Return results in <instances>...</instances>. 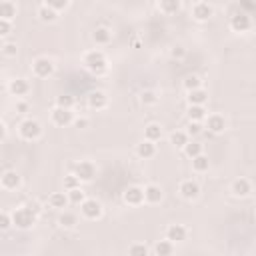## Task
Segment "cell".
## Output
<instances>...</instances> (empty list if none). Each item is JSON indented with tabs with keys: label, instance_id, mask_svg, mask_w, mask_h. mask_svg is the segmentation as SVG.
<instances>
[{
	"label": "cell",
	"instance_id": "6da1fadb",
	"mask_svg": "<svg viewBox=\"0 0 256 256\" xmlns=\"http://www.w3.org/2000/svg\"><path fill=\"white\" fill-rule=\"evenodd\" d=\"M82 62H84V66H86L90 72H94V74H102V72H106V68H108L106 56L102 54L100 50H90V52H86L84 58H82Z\"/></svg>",
	"mask_w": 256,
	"mask_h": 256
},
{
	"label": "cell",
	"instance_id": "7a4b0ae2",
	"mask_svg": "<svg viewBox=\"0 0 256 256\" xmlns=\"http://www.w3.org/2000/svg\"><path fill=\"white\" fill-rule=\"evenodd\" d=\"M10 218H12V226H16V228H20V230H28V228H32L34 224H36V214L34 212H30L26 206H20V208H16L12 214H10Z\"/></svg>",
	"mask_w": 256,
	"mask_h": 256
},
{
	"label": "cell",
	"instance_id": "3957f363",
	"mask_svg": "<svg viewBox=\"0 0 256 256\" xmlns=\"http://www.w3.org/2000/svg\"><path fill=\"white\" fill-rule=\"evenodd\" d=\"M18 132H20V136H22L24 140H36V138H40V134H42V126H40L38 120L26 118V120L20 122Z\"/></svg>",
	"mask_w": 256,
	"mask_h": 256
},
{
	"label": "cell",
	"instance_id": "277c9868",
	"mask_svg": "<svg viewBox=\"0 0 256 256\" xmlns=\"http://www.w3.org/2000/svg\"><path fill=\"white\" fill-rule=\"evenodd\" d=\"M32 72H34V76H38V78H48V76L54 74V62L46 56H40L32 62Z\"/></svg>",
	"mask_w": 256,
	"mask_h": 256
},
{
	"label": "cell",
	"instance_id": "5b68a950",
	"mask_svg": "<svg viewBox=\"0 0 256 256\" xmlns=\"http://www.w3.org/2000/svg\"><path fill=\"white\" fill-rule=\"evenodd\" d=\"M80 212L84 218L88 220H96L102 216V204L96 200V198H86L82 204H80Z\"/></svg>",
	"mask_w": 256,
	"mask_h": 256
},
{
	"label": "cell",
	"instance_id": "8992f818",
	"mask_svg": "<svg viewBox=\"0 0 256 256\" xmlns=\"http://www.w3.org/2000/svg\"><path fill=\"white\" fill-rule=\"evenodd\" d=\"M74 176L78 178L80 182H90L92 178L96 176V166H94L90 160H82V162L76 164V168H74Z\"/></svg>",
	"mask_w": 256,
	"mask_h": 256
},
{
	"label": "cell",
	"instance_id": "52a82bcc",
	"mask_svg": "<svg viewBox=\"0 0 256 256\" xmlns=\"http://www.w3.org/2000/svg\"><path fill=\"white\" fill-rule=\"evenodd\" d=\"M230 28L234 32H248L252 28V18L244 12H236L230 16Z\"/></svg>",
	"mask_w": 256,
	"mask_h": 256
},
{
	"label": "cell",
	"instance_id": "ba28073f",
	"mask_svg": "<svg viewBox=\"0 0 256 256\" xmlns=\"http://www.w3.org/2000/svg\"><path fill=\"white\" fill-rule=\"evenodd\" d=\"M212 14H214V8H212L208 2H194V4H192V18L198 20V22L210 20Z\"/></svg>",
	"mask_w": 256,
	"mask_h": 256
},
{
	"label": "cell",
	"instance_id": "9c48e42d",
	"mask_svg": "<svg viewBox=\"0 0 256 256\" xmlns=\"http://www.w3.org/2000/svg\"><path fill=\"white\" fill-rule=\"evenodd\" d=\"M124 202L130 204V206H140V204L144 202V190L140 186H128L122 194Z\"/></svg>",
	"mask_w": 256,
	"mask_h": 256
},
{
	"label": "cell",
	"instance_id": "30bf717a",
	"mask_svg": "<svg viewBox=\"0 0 256 256\" xmlns=\"http://www.w3.org/2000/svg\"><path fill=\"white\" fill-rule=\"evenodd\" d=\"M20 182H22V178L16 170H6V172H2V176H0V186L6 188V190H16L20 186Z\"/></svg>",
	"mask_w": 256,
	"mask_h": 256
},
{
	"label": "cell",
	"instance_id": "8fae6325",
	"mask_svg": "<svg viewBox=\"0 0 256 256\" xmlns=\"http://www.w3.org/2000/svg\"><path fill=\"white\" fill-rule=\"evenodd\" d=\"M186 228L182 226V224H170L168 228H166V240L168 242H182V240H186Z\"/></svg>",
	"mask_w": 256,
	"mask_h": 256
},
{
	"label": "cell",
	"instance_id": "7c38bea8",
	"mask_svg": "<svg viewBox=\"0 0 256 256\" xmlns=\"http://www.w3.org/2000/svg\"><path fill=\"white\" fill-rule=\"evenodd\" d=\"M88 106L92 110H102V108H106L108 106V96L102 92V90H94L88 94Z\"/></svg>",
	"mask_w": 256,
	"mask_h": 256
},
{
	"label": "cell",
	"instance_id": "4fadbf2b",
	"mask_svg": "<svg viewBox=\"0 0 256 256\" xmlns=\"http://www.w3.org/2000/svg\"><path fill=\"white\" fill-rule=\"evenodd\" d=\"M52 122L56 124V126H68V124H72L74 122V114H72V110H66V108H54L52 110Z\"/></svg>",
	"mask_w": 256,
	"mask_h": 256
},
{
	"label": "cell",
	"instance_id": "5bb4252c",
	"mask_svg": "<svg viewBox=\"0 0 256 256\" xmlns=\"http://www.w3.org/2000/svg\"><path fill=\"white\" fill-rule=\"evenodd\" d=\"M178 192H180L186 200H194V198H198V194H200V186H198L194 180H182L180 186H178Z\"/></svg>",
	"mask_w": 256,
	"mask_h": 256
},
{
	"label": "cell",
	"instance_id": "9a60e30c",
	"mask_svg": "<svg viewBox=\"0 0 256 256\" xmlns=\"http://www.w3.org/2000/svg\"><path fill=\"white\" fill-rule=\"evenodd\" d=\"M206 120V128L212 132V134H220V132H224V128H226V120H224V116H220V114H212V116H206L204 118Z\"/></svg>",
	"mask_w": 256,
	"mask_h": 256
},
{
	"label": "cell",
	"instance_id": "2e32d148",
	"mask_svg": "<svg viewBox=\"0 0 256 256\" xmlns=\"http://www.w3.org/2000/svg\"><path fill=\"white\" fill-rule=\"evenodd\" d=\"M142 190H144V202L148 204H158L162 200V188L156 184H148Z\"/></svg>",
	"mask_w": 256,
	"mask_h": 256
},
{
	"label": "cell",
	"instance_id": "e0dca14e",
	"mask_svg": "<svg viewBox=\"0 0 256 256\" xmlns=\"http://www.w3.org/2000/svg\"><path fill=\"white\" fill-rule=\"evenodd\" d=\"M250 192H252V184H250V180H246V178H238V180L232 182V194L236 198H244Z\"/></svg>",
	"mask_w": 256,
	"mask_h": 256
},
{
	"label": "cell",
	"instance_id": "ac0fdd59",
	"mask_svg": "<svg viewBox=\"0 0 256 256\" xmlns=\"http://www.w3.org/2000/svg\"><path fill=\"white\" fill-rule=\"evenodd\" d=\"M28 90H30V84L24 78H14L8 84V92L12 96H24V94H28Z\"/></svg>",
	"mask_w": 256,
	"mask_h": 256
},
{
	"label": "cell",
	"instance_id": "d6986e66",
	"mask_svg": "<svg viewBox=\"0 0 256 256\" xmlns=\"http://www.w3.org/2000/svg\"><path fill=\"white\" fill-rule=\"evenodd\" d=\"M208 100V92L204 88H196L192 92H188V104L190 106H204Z\"/></svg>",
	"mask_w": 256,
	"mask_h": 256
},
{
	"label": "cell",
	"instance_id": "ffe728a7",
	"mask_svg": "<svg viewBox=\"0 0 256 256\" xmlns=\"http://www.w3.org/2000/svg\"><path fill=\"white\" fill-rule=\"evenodd\" d=\"M14 16H16V4L10 2V0H2V2H0V20L12 22Z\"/></svg>",
	"mask_w": 256,
	"mask_h": 256
},
{
	"label": "cell",
	"instance_id": "44dd1931",
	"mask_svg": "<svg viewBox=\"0 0 256 256\" xmlns=\"http://www.w3.org/2000/svg\"><path fill=\"white\" fill-rule=\"evenodd\" d=\"M136 154L140 156V158H152L156 154V146H154V142H148V140H142L138 146H136Z\"/></svg>",
	"mask_w": 256,
	"mask_h": 256
},
{
	"label": "cell",
	"instance_id": "7402d4cb",
	"mask_svg": "<svg viewBox=\"0 0 256 256\" xmlns=\"http://www.w3.org/2000/svg\"><path fill=\"white\" fill-rule=\"evenodd\" d=\"M160 136H162V128H160V124L152 122V124H148V126L144 128V140H148V142H156V140H160Z\"/></svg>",
	"mask_w": 256,
	"mask_h": 256
},
{
	"label": "cell",
	"instance_id": "603a6c76",
	"mask_svg": "<svg viewBox=\"0 0 256 256\" xmlns=\"http://www.w3.org/2000/svg\"><path fill=\"white\" fill-rule=\"evenodd\" d=\"M92 40H94L96 44H108V42L112 40V32H110L106 26H100V28H96V30L92 32Z\"/></svg>",
	"mask_w": 256,
	"mask_h": 256
},
{
	"label": "cell",
	"instance_id": "cb8c5ba5",
	"mask_svg": "<svg viewBox=\"0 0 256 256\" xmlns=\"http://www.w3.org/2000/svg\"><path fill=\"white\" fill-rule=\"evenodd\" d=\"M38 18H40L42 22H54V20L58 18V12H54L46 2H42V4L38 6Z\"/></svg>",
	"mask_w": 256,
	"mask_h": 256
},
{
	"label": "cell",
	"instance_id": "d4e9b609",
	"mask_svg": "<svg viewBox=\"0 0 256 256\" xmlns=\"http://www.w3.org/2000/svg\"><path fill=\"white\" fill-rule=\"evenodd\" d=\"M48 202H50V206L52 208H66V204H68V196H66V192H52L50 194V198H48Z\"/></svg>",
	"mask_w": 256,
	"mask_h": 256
},
{
	"label": "cell",
	"instance_id": "484cf974",
	"mask_svg": "<svg viewBox=\"0 0 256 256\" xmlns=\"http://www.w3.org/2000/svg\"><path fill=\"white\" fill-rule=\"evenodd\" d=\"M58 224H60L62 228H74L76 224H78V216H76L74 212L64 210V212L58 216Z\"/></svg>",
	"mask_w": 256,
	"mask_h": 256
},
{
	"label": "cell",
	"instance_id": "4316f807",
	"mask_svg": "<svg viewBox=\"0 0 256 256\" xmlns=\"http://www.w3.org/2000/svg\"><path fill=\"white\" fill-rule=\"evenodd\" d=\"M158 10L164 14H176L180 10V2H178V0H162L158 4Z\"/></svg>",
	"mask_w": 256,
	"mask_h": 256
},
{
	"label": "cell",
	"instance_id": "83f0119b",
	"mask_svg": "<svg viewBox=\"0 0 256 256\" xmlns=\"http://www.w3.org/2000/svg\"><path fill=\"white\" fill-rule=\"evenodd\" d=\"M188 118L190 122H202L206 118V108L204 106H188Z\"/></svg>",
	"mask_w": 256,
	"mask_h": 256
},
{
	"label": "cell",
	"instance_id": "f1b7e54d",
	"mask_svg": "<svg viewBox=\"0 0 256 256\" xmlns=\"http://www.w3.org/2000/svg\"><path fill=\"white\" fill-rule=\"evenodd\" d=\"M186 142H188V134L182 132V130H176V132L170 134V144H174L176 148H184Z\"/></svg>",
	"mask_w": 256,
	"mask_h": 256
},
{
	"label": "cell",
	"instance_id": "f546056e",
	"mask_svg": "<svg viewBox=\"0 0 256 256\" xmlns=\"http://www.w3.org/2000/svg\"><path fill=\"white\" fill-rule=\"evenodd\" d=\"M208 166H210V160H208V156L200 154V156L192 158V168H194L196 172H206V170H208Z\"/></svg>",
	"mask_w": 256,
	"mask_h": 256
},
{
	"label": "cell",
	"instance_id": "4dcf8cb0",
	"mask_svg": "<svg viewBox=\"0 0 256 256\" xmlns=\"http://www.w3.org/2000/svg\"><path fill=\"white\" fill-rule=\"evenodd\" d=\"M184 154L188 156V158H196V156H200L202 154V144H198V142H186V146H184Z\"/></svg>",
	"mask_w": 256,
	"mask_h": 256
},
{
	"label": "cell",
	"instance_id": "1f68e13d",
	"mask_svg": "<svg viewBox=\"0 0 256 256\" xmlns=\"http://www.w3.org/2000/svg\"><path fill=\"white\" fill-rule=\"evenodd\" d=\"M172 250H174V244L168 242V240H160V242H156V246H154V252H156L158 256H170Z\"/></svg>",
	"mask_w": 256,
	"mask_h": 256
},
{
	"label": "cell",
	"instance_id": "d6a6232c",
	"mask_svg": "<svg viewBox=\"0 0 256 256\" xmlns=\"http://www.w3.org/2000/svg\"><path fill=\"white\" fill-rule=\"evenodd\" d=\"M66 196H68V202H72V204H82V202L86 200V196H84V190H82V188L68 190V192H66Z\"/></svg>",
	"mask_w": 256,
	"mask_h": 256
},
{
	"label": "cell",
	"instance_id": "836d02e7",
	"mask_svg": "<svg viewBox=\"0 0 256 256\" xmlns=\"http://www.w3.org/2000/svg\"><path fill=\"white\" fill-rule=\"evenodd\" d=\"M140 102H142L144 106H154L156 102H158V96H156L154 90H144V92L140 94Z\"/></svg>",
	"mask_w": 256,
	"mask_h": 256
},
{
	"label": "cell",
	"instance_id": "e575fe53",
	"mask_svg": "<svg viewBox=\"0 0 256 256\" xmlns=\"http://www.w3.org/2000/svg\"><path fill=\"white\" fill-rule=\"evenodd\" d=\"M56 106H58V108H66V110H72L74 98H72L70 94H62V96L56 98Z\"/></svg>",
	"mask_w": 256,
	"mask_h": 256
},
{
	"label": "cell",
	"instance_id": "d590c367",
	"mask_svg": "<svg viewBox=\"0 0 256 256\" xmlns=\"http://www.w3.org/2000/svg\"><path fill=\"white\" fill-rule=\"evenodd\" d=\"M128 256H148V246L146 244H132L130 248H128Z\"/></svg>",
	"mask_w": 256,
	"mask_h": 256
},
{
	"label": "cell",
	"instance_id": "8d00e7d4",
	"mask_svg": "<svg viewBox=\"0 0 256 256\" xmlns=\"http://www.w3.org/2000/svg\"><path fill=\"white\" fill-rule=\"evenodd\" d=\"M50 8H52L54 12H60V10H66L68 6H70V2H68V0H48V2H46Z\"/></svg>",
	"mask_w": 256,
	"mask_h": 256
},
{
	"label": "cell",
	"instance_id": "74e56055",
	"mask_svg": "<svg viewBox=\"0 0 256 256\" xmlns=\"http://www.w3.org/2000/svg\"><path fill=\"white\" fill-rule=\"evenodd\" d=\"M64 188H66V190L80 188V180H78V178H76L74 174H68V176H64Z\"/></svg>",
	"mask_w": 256,
	"mask_h": 256
},
{
	"label": "cell",
	"instance_id": "f35d334b",
	"mask_svg": "<svg viewBox=\"0 0 256 256\" xmlns=\"http://www.w3.org/2000/svg\"><path fill=\"white\" fill-rule=\"evenodd\" d=\"M200 84H202V82H200L198 76H188V78L184 80V88H186L188 92H192V90H196V88H202Z\"/></svg>",
	"mask_w": 256,
	"mask_h": 256
},
{
	"label": "cell",
	"instance_id": "ab89813d",
	"mask_svg": "<svg viewBox=\"0 0 256 256\" xmlns=\"http://www.w3.org/2000/svg\"><path fill=\"white\" fill-rule=\"evenodd\" d=\"M2 54L8 56V58H14V56L18 54V46H16V42H6V44L2 46Z\"/></svg>",
	"mask_w": 256,
	"mask_h": 256
},
{
	"label": "cell",
	"instance_id": "60d3db41",
	"mask_svg": "<svg viewBox=\"0 0 256 256\" xmlns=\"http://www.w3.org/2000/svg\"><path fill=\"white\" fill-rule=\"evenodd\" d=\"M170 56H172V58H176V60L184 58V56H186V48H184V46H180V44L174 46V48L170 50Z\"/></svg>",
	"mask_w": 256,
	"mask_h": 256
},
{
	"label": "cell",
	"instance_id": "b9f144b4",
	"mask_svg": "<svg viewBox=\"0 0 256 256\" xmlns=\"http://www.w3.org/2000/svg\"><path fill=\"white\" fill-rule=\"evenodd\" d=\"M12 226V218L6 212H0V230H8Z\"/></svg>",
	"mask_w": 256,
	"mask_h": 256
},
{
	"label": "cell",
	"instance_id": "7bdbcfd3",
	"mask_svg": "<svg viewBox=\"0 0 256 256\" xmlns=\"http://www.w3.org/2000/svg\"><path fill=\"white\" fill-rule=\"evenodd\" d=\"M200 132H202V124H200V122H190V124H188V132H186L188 136H196V134H200Z\"/></svg>",
	"mask_w": 256,
	"mask_h": 256
},
{
	"label": "cell",
	"instance_id": "ee69618b",
	"mask_svg": "<svg viewBox=\"0 0 256 256\" xmlns=\"http://www.w3.org/2000/svg\"><path fill=\"white\" fill-rule=\"evenodd\" d=\"M10 32H12V22L0 20V36H8Z\"/></svg>",
	"mask_w": 256,
	"mask_h": 256
},
{
	"label": "cell",
	"instance_id": "f6af8a7d",
	"mask_svg": "<svg viewBox=\"0 0 256 256\" xmlns=\"http://www.w3.org/2000/svg\"><path fill=\"white\" fill-rule=\"evenodd\" d=\"M26 208H28L30 212H34L36 216H38V212L42 210V208H40V204H38L36 200H28V202H26Z\"/></svg>",
	"mask_w": 256,
	"mask_h": 256
},
{
	"label": "cell",
	"instance_id": "bcb514c9",
	"mask_svg": "<svg viewBox=\"0 0 256 256\" xmlns=\"http://www.w3.org/2000/svg\"><path fill=\"white\" fill-rule=\"evenodd\" d=\"M74 126H76V128H86V126H88V120H86V118H76V120H74Z\"/></svg>",
	"mask_w": 256,
	"mask_h": 256
},
{
	"label": "cell",
	"instance_id": "7dc6e473",
	"mask_svg": "<svg viewBox=\"0 0 256 256\" xmlns=\"http://www.w3.org/2000/svg\"><path fill=\"white\" fill-rule=\"evenodd\" d=\"M16 110H18V112H26V110H28V104H26V102H18Z\"/></svg>",
	"mask_w": 256,
	"mask_h": 256
},
{
	"label": "cell",
	"instance_id": "c3c4849f",
	"mask_svg": "<svg viewBox=\"0 0 256 256\" xmlns=\"http://www.w3.org/2000/svg\"><path fill=\"white\" fill-rule=\"evenodd\" d=\"M4 138H6V126L0 122V140H4Z\"/></svg>",
	"mask_w": 256,
	"mask_h": 256
}]
</instances>
